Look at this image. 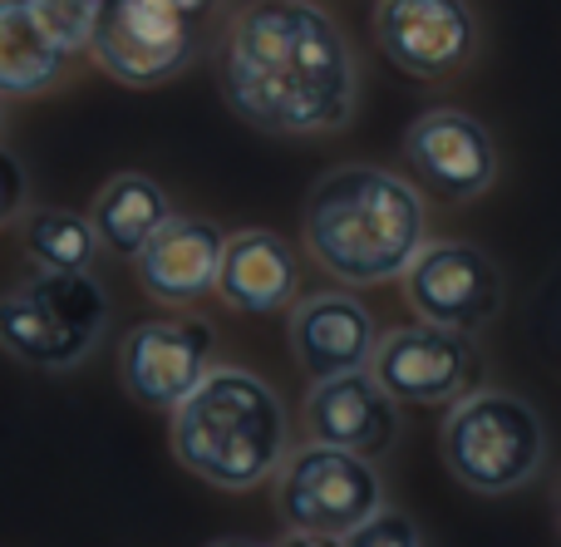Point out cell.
Instances as JSON below:
<instances>
[{"label": "cell", "mask_w": 561, "mask_h": 547, "mask_svg": "<svg viewBox=\"0 0 561 547\" xmlns=\"http://www.w3.org/2000/svg\"><path fill=\"white\" fill-rule=\"evenodd\" d=\"M222 94L262 134L316 138L355 118L359 69L316 0H252L227 30Z\"/></svg>", "instance_id": "6da1fadb"}, {"label": "cell", "mask_w": 561, "mask_h": 547, "mask_svg": "<svg viewBox=\"0 0 561 547\" xmlns=\"http://www.w3.org/2000/svg\"><path fill=\"white\" fill-rule=\"evenodd\" d=\"M424 193L379 163L330 168L306 197V247L330 276L379 286L404 276L424 247Z\"/></svg>", "instance_id": "7a4b0ae2"}, {"label": "cell", "mask_w": 561, "mask_h": 547, "mask_svg": "<svg viewBox=\"0 0 561 547\" xmlns=\"http://www.w3.org/2000/svg\"><path fill=\"white\" fill-rule=\"evenodd\" d=\"M173 454L213 489H262L286 459V404L262 375L213 365L173 410Z\"/></svg>", "instance_id": "3957f363"}, {"label": "cell", "mask_w": 561, "mask_h": 547, "mask_svg": "<svg viewBox=\"0 0 561 547\" xmlns=\"http://www.w3.org/2000/svg\"><path fill=\"white\" fill-rule=\"evenodd\" d=\"M438 454L463 489L493 499V493L527 489L542 474L547 430L527 400L478 385L473 395L448 404V420L438 430Z\"/></svg>", "instance_id": "277c9868"}, {"label": "cell", "mask_w": 561, "mask_h": 547, "mask_svg": "<svg viewBox=\"0 0 561 547\" xmlns=\"http://www.w3.org/2000/svg\"><path fill=\"white\" fill-rule=\"evenodd\" d=\"M108 296L89 272H39L0 296V345L35 371H69L99 345Z\"/></svg>", "instance_id": "5b68a950"}, {"label": "cell", "mask_w": 561, "mask_h": 547, "mask_svg": "<svg viewBox=\"0 0 561 547\" xmlns=\"http://www.w3.org/2000/svg\"><path fill=\"white\" fill-rule=\"evenodd\" d=\"M272 479L286 533L310 543H345L385 503L375 459L320 440H310L306 449H286Z\"/></svg>", "instance_id": "8992f818"}, {"label": "cell", "mask_w": 561, "mask_h": 547, "mask_svg": "<svg viewBox=\"0 0 561 547\" xmlns=\"http://www.w3.org/2000/svg\"><path fill=\"white\" fill-rule=\"evenodd\" d=\"M197 30L193 15L173 0H99L94 30H89V55L118 84H168L193 65Z\"/></svg>", "instance_id": "52a82bcc"}, {"label": "cell", "mask_w": 561, "mask_h": 547, "mask_svg": "<svg viewBox=\"0 0 561 547\" xmlns=\"http://www.w3.org/2000/svg\"><path fill=\"white\" fill-rule=\"evenodd\" d=\"M375 380L394 395L399 404L419 410H448L463 395L483 385V355L473 345V331H454L438 321H414L389 331L375 345L369 361Z\"/></svg>", "instance_id": "ba28073f"}, {"label": "cell", "mask_w": 561, "mask_h": 547, "mask_svg": "<svg viewBox=\"0 0 561 547\" xmlns=\"http://www.w3.org/2000/svg\"><path fill=\"white\" fill-rule=\"evenodd\" d=\"M404 296L419 321L483 331L503 311V272L473 242H424L404 266Z\"/></svg>", "instance_id": "9c48e42d"}, {"label": "cell", "mask_w": 561, "mask_h": 547, "mask_svg": "<svg viewBox=\"0 0 561 547\" xmlns=\"http://www.w3.org/2000/svg\"><path fill=\"white\" fill-rule=\"evenodd\" d=\"M404 168L419 193L444 203H473L497 178L493 134L463 109H428L404 134Z\"/></svg>", "instance_id": "30bf717a"}, {"label": "cell", "mask_w": 561, "mask_h": 547, "mask_svg": "<svg viewBox=\"0 0 561 547\" xmlns=\"http://www.w3.org/2000/svg\"><path fill=\"white\" fill-rule=\"evenodd\" d=\"M375 35L394 69L414 79H448L473 59L478 15L468 0H379Z\"/></svg>", "instance_id": "8fae6325"}, {"label": "cell", "mask_w": 561, "mask_h": 547, "mask_svg": "<svg viewBox=\"0 0 561 547\" xmlns=\"http://www.w3.org/2000/svg\"><path fill=\"white\" fill-rule=\"evenodd\" d=\"M118 371L138 404L178 410L193 385L213 371V326L207 321H144L124 335Z\"/></svg>", "instance_id": "7c38bea8"}, {"label": "cell", "mask_w": 561, "mask_h": 547, "mask_svg": "<svg viewBox=\"0 0 561 547\" xmlns=\"http://www.w3.org/2000/svg\"><path fill=\"white\" fill-rule=\"evenodd\" d=\"M306 430L320 444H340L365 459H379L399 440V400L375 380L369 365L325 375L306 400Z\"/></svg>", "instance_id": "4fadbf2b"}, {"label": "cell", "mask_w": 561, "mask_h": 547, "mask_svg": "<svg viewBox=\"0 0 561 547\" xmlns=\"http://www.w3.org/2000/svg\"><path fill=\"white\" fill-rule=\"evenodd\" d=\"M286 341L296 365L310 380H325L340 371H359L375 361V316L345 292H316L306 301L290 306Z\"/></svg>", "instance_id": "5bb4252c"}, {"label": "cell", "mask_w": 561, "mask_h": 547, "mask_svg": "<svg viewBox=\"0 0 561 547\" xmlns=\"http://www.w3.org/2000/svg\"><path fill=\"white\" fill-rule=\"evenodd\" d=\"M222 227L207 217L173 213L144 247H138V282L153 301L187 306L217 286V266H222Z\"/></svg>", "instance_id": "9a60e30c"}, {"label": "cell", "mask_w": 561, "mask_h": 547, "mask_svg": "<svg viewBox=\"0 0 561 547\" xmlns=\"http://www.w3.org/2000/svg\"><path fill=\"white\" fill-rule=\"evenodd\" d=\"M213 292L242 316L286 311L290 296H296V257H290L286 237L266 232V227L227 237Z\"/></svg>", "instance_id": "2e32d148"}, {"label": "cell", "mask_w": 561, "mask_h": 547, "mask_svg": "<svg viewBox=\"0 0 561 547\" xmlns=\"http://www.w3.org/2000/svg\"><path fill=\"white\" fill-rule=\"evenodd\" d=\"M168 217H173V203H168V193L148 173H114L99 187L94 207H89L99 247H108V252H118V257H138V247H144Z\"/></svg>", "instance_id": "e0dca14e"}, {"label": "cell", "mask_w": 561, "mask_h": 547, "mask_svg": "<svg viewBox=\"0 0 561 547\" xmlns=\"http://www.w3.org/2000/svg\"><path fill=\"white\" fill-rule=\"evenodd\" d=\"M69 55L39 30L25 0H0V94H45Z\"/></svg>", "instance_id": "ac0fdd59"}, {"label": "cell", "mask_w": 561, "mask_h": 547, "mask_svg": "<svg viewBox=\"0 0 561 547\" xmlns=\"http://www.w3.org/2000/svg\"><path fill=\"white\" fill-rule=\"evenodd\" d=\"M25 247L45 272H89L99 257V232L84 213L69 207H39L25 223Z\"/></svg>", "instance_id": "d6986e66"}, {"label": "cell", "mask_w": 561, "mask_h": 547, "mask_svg": "<svg viewBox=\"0 0 561 547\" xmlns=\"http://www.w3.org/2000/svg\"><path fill=\"white\" fill-rule=\"evenodd\" d=\"M25 5H30V15L39 20V30H45L65 55L89 49V30H94L99 0H25Z\"/></svg>", "instance_id": "ffe728a7"}, {"label": "cell", "mask_w": 561, "mask_h": 547, "mask_svg": "<svg viewBox=\"0 0 561 547\" xmlns=\"http://www.w3.org/2000/svg\"><path fill=\"white\" fill-rule=\"evenodd\" d=\"M350 547H379V543H394V547H419L424 543V533H419L414 518H404V513H389L385 503H379L375 513H369L365 523H359L355 533L345 538Z\"/></svg>", "instance_id": "44dd1931"}, {"label": "cell", "mask_w": 561, "mask_h": 547, "mask_svg": "<svg viewBox=\"0 0 561 547\" xmlns=\"http://www.w3.org/2000/svg\"><path fill=\"white\" fill-rule=\"evenodd\" d=\"M20 203H25V168H20L15 153L0 148V227L20 213Z\"/></svg>", "instance_id": "7402d4cb"}, {"label": "cell", "mask_w": 561, "mask_h": 547, "mask_svg": "<svg viewBox=\"0 0 561 547\" xmlns=\"http://www.w3.org/2000/svg\"><path fill=\"white\" fill-rule=\"evenodd\" d=\"M173 5H178V10H187V15L197 20V15H203V10H213V0H173Z\"/></svg>", "instance_id": "603a6c76"}, {"label": "cell", "mask_w": 561, "mask_h": 547, "mask_svg": "<svg viewBox=\"0 0 561 547\" xmlns=\"http://www.w3.org/2000/svg\"><path fill=\"white\" fill-rule=\"evenodd\" d=\"M557 528H561V493H557Z\"/></svg>", "instance_id": "cb8c5ba5"}]
</instances>
